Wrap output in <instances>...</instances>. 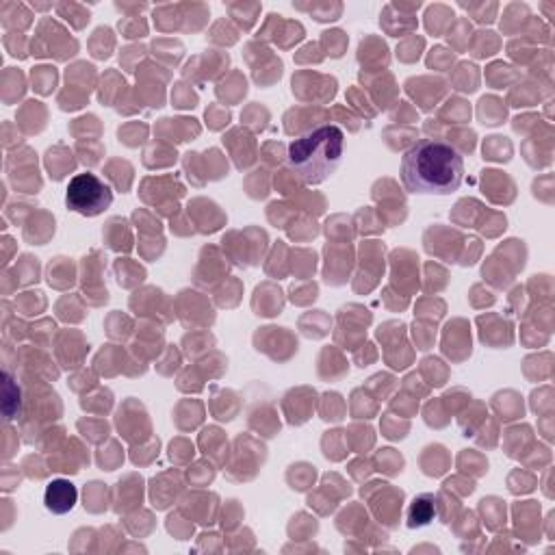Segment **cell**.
<instances>
[{
  "instance_id": "1",
  "label": "cell",
  "mask_w": 555,
  "mask_h": 555,
  "mask_svg": "<svg viewBox=\"0 0 555 555\" xmlns=\"http://www.w3.org/2000/svg\"><path fill=\"white\" fill-rule=\"evenodd\" d=\"M399 176L408 193L449 196L462 185L464 159L443 139H421L402 157Z\"/></svg>"
},
{
  "instance_id": "2",
  "label": "cell",
  "mask_w": 555,
  "mask_h": 555,
  "mask_svg": "<svg viewBox=\"0 0 555 555\" xmlns=\"http://www.w3.org/2000/svg\"><path fill=\"white\" fill-rule=\"evenodd\" d=\"M345 152V133L334 124L311 128L289 146V167L302 183L319 185L339 170Z\"/></svg>"
},
{
  "instance_id": "3",
  "label": "cell",
  "mask_w": 555,
  "mask_h": 555,
  "mask_svg": "<svg viewBox=\"0 0 555 555\" xmlns=\"http://www.w3.org/2000/svg\"><path fill=\"white\" fill-rule=\"evenodd\" d=\"M113 202L111 189L96 174H76L66 191V206L83 217L105 213Z\"/></svg>"
},
{
  "instance_id": "4",
  "label": "cell",
  "mask_w": 555,
  "mask_h": 555,
  "mask_svg": "<svg viewBox=\"0 0 555 555\" xmlns=\"http://www.w3.org/2000/svg\"><path fill=\"white\" fill-rule=\"evenodd\" d=\"M79 499V490L68 480H53L44 493L46 508L53 514H68Z\"/></svg>"
},
{
  "instance_id": "5",
  "label": "cell",
  "mask_w": 555,
  "mask_h": 555,
  "mask_svg": "<svg viewBox=\"0 0 555 555\" xmlns=\"http://www.w3.org/2000/svg\"><path fill=\"white\" fill-rule=\"evenodd\" d=\"M434 499L430 495H421L419 499L412 501L410 512H408V525L410 527H421L428 525L434 519Z\"/></svg>"
},
{
  "instance_id": "6",
  "label": "cell",
  "mask_w": 555,
  "mask_h": 555,
  "mask_svg": "<svg viewBox=\"0 0 555 555\" xmlns=\"http://www.w3.org/2000/svg\"><path fill=\"white\" fill-rule=\"evenodd\" d=\"M14 404L20 406V391L9 376H5V415L7 419H14Z\"/></svg>"
}]
</instances>
